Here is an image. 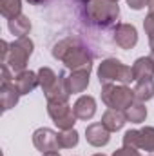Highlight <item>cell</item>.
<instances>
[{
    "mask_svg": "<svg viewBox=\"0 0 154 156\" xmlns=\"http://www.w3.org/2000/svg\"><path fill=\"white\" fill-rule=\"evenodd\" d=\"M2 83H9V82H13L15 76H11V73H9V66L7 64H2Z\"/></svg>",
    "mask_w": 154,
    "mask_h": 156,
    "instance_id": "83f0119b",
    "label": "cell"
},
{
    "mask_svg": "<svg viewBox=\"0 0 154 156\" xmlns=\"http://www.w3.org/2000/svg\"><path fill=\"white\" fill-rule=\"evenodd\" d=\"M0 13L7 20L22 15V0H0Z\"/></svg>",
    "mask_w": 154,
    "mask_h": 156,
    "instance_id": "ffe728a7",
    "label": "cell"
},
{
    "mask_svg": "<svg viewBox=\"0 0 154 156\" xmlns=\"http://www.w3.org/2000/svg\"><path fill=\"white\" fill-rule=\"evenodd\" d=\"M132 75L134 82L143 80V78H152L154 76V60L152 56H142L132 64Z\"/></svg>",
    "mask_w": 154,
    "mask_h": 156,
    "instance_id": "2e32d148",
    "label": "cell"
},
{
    "mask_svg": "<svg viewBox=\"0 0 154 156\" xmlns=\"http://www.w3.org/2000/svg\"><path fill=\"white\" fill-rule=\"evenodd\" d=\"M13 83L16 85V89L20 91V94L24 96V94H29V93H33L37 87L40 85L38 82V75L37 73H33V71H22V73H16V76L13 80Z\"/></svg>",
    "mask_w": 154,
    "mask_h": 156,
    "instance_id": "8fae6325",
    "label": "cell"
},
{
    "mask_svg": "<svg viewBox=\"0 0 154 156\" xmlns=\"http://www.w3.org/2000/svg\"><path fill=\"white\" fill-rule=\"evenodd\" d=\"M73 111H75L78 120H91L96 115V100L89 94H82L75 102Z\"/></svg>",
    "mask_w": 154,
    "mask_h": 156,
    "instance_id": "7c38bea8",
    "label": "cell"
},
{
    "mask_svg": "<svg viewBox=\"0 0 154 156\" xmlns=\"http://www.w3.org/2000/svg\"><path fill=\"white\" fill-rule=\"evenodd\" d=\"M127 2V5L131 7V9H134V11H140V9H143L145 5H147V0H125Z\"/></svg>",
    "mask_w": 154,
    "mask_h": 156,
    "instance_id": "4316f807",
    "label": "cell"
},
{
    "mask_svg": "<svg viewBox=\"0 0 154 156\" xmlns=\"http://www.w3.org/2000/svg\"><path fill=\"white\" fill-rule=\"evenodd\" d=\"M147 7L151 13H154V0H147Z\"/></svg>",
    "mask_w": 154,
    "mask_h": 156,
    "instance_id": "f1b7e54d",
    "label": "cell"
},
{
    "mask_svg": "<svg viewBox=\"0 0 154 156\" xmlns=\"http://www.w3.org/2000/svg\"><path fill=\"white\" fill-rule=\"evenodd\" d=\"M26 2H29V4H33V5H38V4H44V2H47V0H26Z\"/></svg>",
    "mask_w": 154,
    "mask_h": 156,
    "instance_id": "f546056e",
    "label": "cell"
},
{
    "mask_svg": "<svg viewBox=\"0 0 154 156\" xmlns=\"http://www.w3.org/2000/svg\"><path fill=\"white\" fill-rule=\"evenodd\" d=\"M98 80L102 85L105 83H123L129 85L131 82H134V75H132V67L125 66L121 60L118 58H105L102 60V64L98 66Z\"/></svg>",
    "mask_w": 154,
    "mask_h": 156,
    "instance_id": "3957f363",
    "label": "cell"
},
{
    "mask_svg": "<svg viewBox=\"0 0 154 156\" xmlns=\"http://www.w3.org/2000/svg\"><path fill=\"white\" fill-rule=\"evenodd\" d=\"M78 2H80V4H83V5H85V4H89V2H91V0H78Z\"/></svg>",
    "mask_w": 154,
    "mask_h": 156,
    "instance_id": "d6a6232c",
    "label": "cell"
},
{
    "mask_svg": "<svg viewBox=\"0 0 154 156\" xmlns=\"http://www.w3.org/2000/svg\"><path fill=\"white\" fill-rule=\"evenodd\" d=\"M47 115L60 131L75 129V123L78 120L69 102H47Z\"/></svg>",
    "mask_w": 154,
    "mask_h": 156,
    "instance_id": "8992f818",
    "label": "cell"
},
{
    "mask_svg": "<svg viewBox=\"0 0 154 156\" xmlns=\"http://www.w3.org/2000/svg\"><path fill=\"white\" fill-rule=\"evenodd\" d=\"M143 29H145L149 38H154V13H149L143 18Z\"/></svg>",
    "mask_w": 154,
    "mask_h": 156,
    "instance_id": "d4e9b609",
    "label": "cell"
},
{
    "mask_svg": "<svg viewBox=\"0 0 154 156\" xmlns=\"http://www.w3.org/2000/svg\"><path fill=\"white\" fill-rule=\"evenodd\" d=\"M89 78H91V71L89 69H80V71H71V75L65 78L69 93L71 94H80L87 89L89 85Z\"/></svg>",
    "mask_w": 154,
    "mask_h": 156,
    "instance_id": "4fadbf2b",
    "label": "cell"
},
{
    "mask_svg": "<svg viewBox=\"0 0 154 156\" xmlns=\"http://www.w3.org/2000/svg\"><path fill=\"white\" fill-rule=\"evenodd\" d=\"M113 156H142L138 149H131V147H121V149H116Z\"/></svg>",
    "mask_w": 154,
    "mask_h": 156,
    "instance_id": "484cf974",
    "label": "cell"
},
{
    "mask_svg": "<svg viewBox=\"0 0 154 156\" xmlns=\"http://www.w3.org/2000/svg\"><path fill=\"white\" fill-rule=\"evenodd\" d=\"M149 47H151V51L154 53V38H149Z\"/></svg>",
    "mask_w": 154,
    "mask_h": 156,
    "instance_id": "1f68e13d",
    "label": "cell"
},
{
    "mask_svg": "<svg viewBox=\"0 0 154 156\" xmlns=\"http://www.w3.org/2000/svg\"><path fill=\"white\" fill-rule=\"evenodd\" d=\"M93 156H107V154H103V153H96V154H93Z\"/></svg>",
    "mask_w": 154,
    "mask_h": 156,
    "instance_id": "836d02e7",
    "label": "cell"
},
{
    "mask_svg": "<svg viewBox=\"0 0 154 156\" xmlns=\"http://www.w3.org/2000/svg\"><path fill=\"white\" fill-rule=\"evenodd\" d=\"M33 49H35V42L29 38V37H20L15 42H11V47H9V56H7V66L13 73H22L26 71L27 67V62H29V56L33 55Z\"/></svg>",
    "mask_w": 154,
    "mask_h": 156,
    "instance_id": "5b68a950",
    "label": "cell"
},
{
    "mask_svg": "<svg viewBox=\"0 0 154 156\" xmlns=\"http://www.w3.org/2000/svg\"><path fill=\"white\" fill-rule=\"evenodd\" d=\"M85 140L93 147H105L111 142V131L102 122L91 123L85 127Z\"/></svg>",
    "mask_w": 154,
    "mask_h": 156,
    "instance_id": "ba28073f",
    "label": "cell"
},
{
    "mask_svg": "<svg viewBox=\"0 0 154 156\" xmlns=\"http://www.w3.org/2000/svg\"><path fill=\"white\" fill-rule=\"evenodd\" d=\"M151 156H154V154H151Z\"/></svg>",
    "mask_w": 154,
    "mask_h": 156,
    "instance_id": "d590c367",
    "label": "cell"
},
{
    "mask_svg": "<svg viewBox=\"0 0 154 156\" xmlns=\"http://www.w3.org/2000/svg\"><path fill=\"white\" fill-rule=\"evenodd\" d=\"M65 78H67V76H65L64 73H58L56 82H54L47 91H44V94H45L47 102H69L71 93H69V87H67Z\"/></svg>",
    "mask_w": 154,
    "mask_h": 156,
    "instance_id": "30bf717a",
    "label": "cell"
},
{
    "mask_svg": "<svg viewBox=\"0 0 154 156\" xmlns=\"http://www.w3.org/2000/svg\"><path fill=\"white\" fill-rule=\"evenodd\" d=\"M7 27H9L11 35H15L16 38L27 37V33L31 31V20H29L26 15H18V16L7 20Z\"/></svg>",
    "mask_w": 154,
    "mask_h": 156,
    "instance_id": "ac0fdd59",
    "label": "cell"
},
{
    "mask_svg": "<svg viewBox=\"0 0 154 156\" xmlns=\"http://www.w3.org/2000/svg\"><path fill=\"white\" fill-rule=\"evenodd\" d=\"M123 147H131V149L140 151V129H129L123 134Z\"/></svg>",
    "mask_w": 154,
    "mask_h": 156,
    "instance_id": "cb8c5ba5",
    "label": "cell"
},
{
    "mask_svg": "<svg viewBox=\"0 0 154 156\" xmlns=\"http://www.w3.org/2000/svg\"><path fill=\"white\" fill-rule=\"evenodd\" d=\"M87 22L98 27H109L120 18V5L114 0H91L83 5Z\"/></svg>",
    "mask_w": 154,
    "mask_h": 156,
    "instance_id": "7a4b0ae2",
    "label": "cell"
},
{
    "mask_svg": "<svg viewBox=\"0 0 154 156\" xmlns=\"http://www.w3.org/2000/svg\"><path fill=\"white\" fill-rule=\"evenodd\" d=\"M37 75H38V82H40L42 91H47V89L56 82V78H58V75H56L51 67H40Z\"/></svg>",
    "mask_w": 154,
    "mask_h": 156,
    "instance_id": "603a6c76",
    "label": "cell"
},
{
    "mask_svg": "<svg viewBox=\"0 0 154 156\" xmlns=\"http://www.w3.org/2000/svg\"><path fill=\"white\" fill-rule=\"evenodd\" d=\"M114 2H118V0H114Z\"/></svg>",
    "mask_w": 154,
    "mask_h": 156,
    "instance_id": "e575fe53",
    "label": "cell"
},
{
    "mask_svg": "<svg viewBox=\"0 0 154 156\" xmlns=\"http://www.w3.org/2000/svg\"><path fill=\"white\" fill-rule=\"evenodd\" d=\"M42 156H60V153L58 151H51V153H44Z\"/></svg>",
    "mask_w": 154,
    "mask_h": 156,
    "instance_id": "4dcf8cb0",
    "label": "cell"
},
{
    "mask_svg": "<svg viewBox=\"0 0 154 156\" xmlns=\"http://www.w3.org/2000/svg\"><path fill=\"white\" fill-rule=\"evenodd\" d=\"M102 123H103L111 133L120 131V129L127 123L125 111H120V109H107V111L102 115Z\"/></svg>",
    "mask_w": 154,
    "mask_h": 156,
    "instance_id": "9a60e30c",
    "label": "cell"
},
{
    "mask_svg": "<svg viewBox=\"0 0 154 156\" xmlns=\"http://www.w3.org/2000/svg\"><path fill=\"white\" fill-rule=\"evenodd\" d=\"M134 96L138 102H149L154 98V78H143L138 80L134 85Z\"/></svg>",
    "mask_w": 154,
    "mask_h": 156,
    "instance_id": "e0dca14e",
    "label": "cell"
},
{
    "mask_svg": "<svg viewBox=\"0 0 154 156\" xmlns=\"http://www.w3.org/2000/svg\"><path fill=\"white\" fill-rule=\"evenodd\" d=\"M53 58L64 62V66L71 71L80 69H93V55L78 42V38L67 37L54 44L53 47Z\"/></svg>",
    "mask_w": 154,
    "mask_h": 156,
    "instance_id": "6da1fadb",
    "label": "cell"
},
{
    "mask_svg": "<svg viewBox=\"0 0 154 156\" xmlns=\"http://www.w3.org/2000/svg\"><path fill=\"white\" fill-rule=\"evenodd\" d=\"M125 118L131 123H143L145 118H147V107H145V104L136 100L131 107L125 109Z\"/></svg>",
    "mask_w": 154,
    "mask_h": 156,
    "instance_id": "d6986e66",
    "label": "cell"
},
{
    "mask_svg": "<svg viewBox=\"0 0 154 156\" xmlns=\"http://www.w3.org/2000/svg\"><path fill=\"white\" fill-rule=\"evenodd\" d=\"M140 151L154 153V127L151 125L140 129Z\"/></svg>",
    "mask_w": 154,
    "mask_h": 156,
    "instance_id": "7402d4cb",
    "label": "cell"
},
{
    "mask_svg": "<svg viewBox=\"0 0 154 156\" xmlns=\"http://www.w3.org/2000/svg\"><path fill=\"white\" fill-rule=\"evenodd\" d=\"M102 102L109 109L125 111L127 107H131L136 102L134 89H131L129 85H123V83H120V85L105 83V85H102Z\"/></svg>",
    "mask_w": 154,
    "mask_h": 156,
    "instance_id": "277c9868",
    "label": "cell"
},
{
    "mask_svg": "<svg viewBox=\"0 0 154 156\" xmlns=\"http://www.w3.org/2000/svg\"><path fill=\"white\" fill-rule=\"evenodd\" d=\"M33 144L40 153H51V151H58L60 144H58V133L47 127H40L33 133Z\"/></svg>",
    "mask_w": 154,
    "mask_h": 156,
    "instance_id": "52a82bcc",
    "label": "cell"
},
{
    "mask_svg": "<svg viewBox=\"0 0 154 156\" xmlns=\"http://www.w3.org/2000/svg\"><path fill=\"white\" fill-rule=\"evenodd\" d=\"M20 91L16 89V85L13 83V82H9V83H2L0 85V102H2V111H9V109H13L16 104H18V100H20Z\"/></svg>",
    "mask_w": 154,
    "mask_h": 156,
    "instance_id": "5bb4252c",
    "label": "cell"
},
{
    "mask_svg": "<svg viewBox=\"0 0 154 156\" xmlns=\"http://www.w3.org/2000/svg\"><path fill=\"white\" fill-rule=\"evenodd\" d=\"M80 142V134L76 129H67V131H60L58 133V144L60 149H73L76 147Z\"/></svg>",
    "mask_w": 154,
    "mask_h": 156,
    "instance_id": "44dd1931",
    "label": "cell"
},
{
    "mask_svg": "<svg viewBox=\"0 0 154 156\" xmlns=\"http://www.w3.org/2000/svg\"><path fill=\"white\" fill-rule=\"evenodd\" d=\"M113 38L121 49H132L138 44V31L132 24H118L114 27Z\"/></svg>",
    "mask_w": 154,
    "mask_h": 156,
    "instance_id": "9c48e42d",
    "label": "cell"
}]
</instances>
